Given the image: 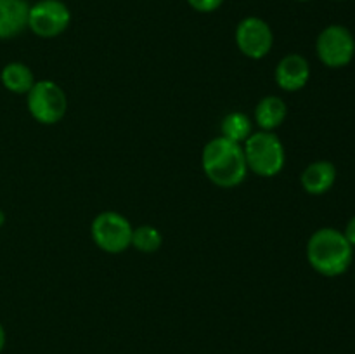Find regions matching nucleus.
Here are the masks:
<instances>
[{"label":"nucleus","instance_id":"obj_18","mask_svg":"<svg viewBox=\"0 0 355 354\" xmlns=\"http://www.w3.org/2000/svg\"><path fill=\"white\" fill-rule=\"evenodd\" d=\"M6 330H3V326H2V323H0V353H2L3 351V347H6Z\"/></svg>","mask_w":355,"mask_h":354},{"label":"nucleus","instance_id":"obj_13","mask_svg":"<svg viewBox=\"0 0 355 354\" xmlns=\"http://www.w3.org/2000/svg\"><path fill=\"white\" fill-rule=\"evenodd\" d=\"M0 80L2 85L12 94H28L37 82L30 66L19 61L7 62L0 73Z\"/></svg>","mask_w":355,"mask_h":354},{"label":"nucleus","instance_id":"obj_16","mask_svg":"<svg viewBox=\"0 0 355 354\" xmlns=\"http://www.w3.org/2000/svg\"><path fill=\"white\" fill-rule=\"evenodd\" d=\"M191 7H193L196 12H215L217 9H220L224 0H186Z\"/></svg>","mask_w":355,"mask_h":354},{"label":"nucleus","instance_id":"obj_6","mask_svg":"<svg viewBox=\"0 0 355 354\" xmlns=\"http://www.w3.org/2000/svg\"><path fill=\"white\" fill-rule=\"evenodd\" d=\"M319 61L333 69L345 68L355 56V38L352 31L343 24H329L315 40Z\"/></svg>","mask_w":355,"mask_h":354},{"label":"nucleus","instance_id":"obj_20","mask_svg":"<svg viewBox=\"0 0 355 354\" xmlns=\"http://www.w3.org/2000/svg\"><path fill=\"white\" fill-rule=\"evenodd\" d=\"M297 2H311V0H297Z\"/></svg>","mask_w":355,"mask_h":354},{"label":"nucleus","instance_id":"obj_14","mask_svg":"<svg viewBox=\"0 0 355 354\" xmlns=\"http://www.w3.org/2000/svg\"><path fill=\"white\" fill-rule=\"evenodd\" d=\"M253 134V121L243 111H231L220 121V135L232 142L243 144Z\"/></svg>","mask_w":355,"mask_h":354},{"label":"nucleus","instance_id":"obj_3","mask_svg":"<svg viewBox=\"0 0 355 354\" xmlns=\"http://www.w3.org/2000/svg\"><path fill=\"white\" fill-rule=\"evenodd\" d=\"M248 170L260 177H276L286 163V149L276 132L257 130L243 142Z\"/></svg>","mask_w":355,"mask_h":354},{"label":"nucleus","instance_id":"obj_5","mask_svg":"<svg viewBox=\"0 0 355 354\" xmlns=\"http://www.w3.org/2000/svg\"><path fill=\"white\" fill-rule=\"evenodd\" d=\"M132 233L134 226L130 224V221L123 214L114 210L101 212L90 224V236L97 248L113 255L130 248Z\"/></svg>","mask_w":355,"mask_h":354},{"label":"nucleus","instance_id":"obj_4","mask_svg":"<svg viewBox=\"0 0 355 354\" xmlns=\"http://www.w3.org/2000/svg\"><path fill=\"white\" fill-rule=\"evenodd\" d=\"M26 106L35 121L42 125H55L66 117L68 96L54 80H37L26 94Z\"/></svg>","mask_w":355,"mask_h":354},{"label":"nucleus","instance_id":"obj_7","mask_svg":"<svg viewBox=\"0 0 355 354\" xmlns=\"http://www.w3.org/2000/svg\"><path fill=\"white\" fill-rule=\"evenodd\" d=\"M71 23V10L62 0H38L30 6L28 28L40 38H55Z\"/></svg>","mask_w":355,"mask_h":354},{"label":"nucleus","instance_id":"obj_15","mask_svg":"<svg viewBox=\"0 0 355 354\" xmlns=\"http://www.w3.org/2000/svg\"><path fill=\"white\" fill-rule=\"evenodd\" d=\"M163 243V236L158 228L151 224H142L134 228L132 233V246L142 253L158 252Z\"/></svg>","mask_w":355,"mask_h":354},{"label":"nucleus","instance_id":"obj_21","mask_svg":"<svg viewBox=\"0 0 355 354\" xmlns=\"http://www.w3.org/2000/svg\"><path fill=\"white\" fill-rule=\"evenodd\" d=\"M336 2H345V0H336Z\"/></svg>","mask_w":355,"mask_h":354},{"label":"nucleus","instance_id":"obj_11","mask_svg":"<svg viewBox=\"0 0 355 354\" xmlns=\"http://www.w3.org/2000/svg\"><path fill=\"white\" fill-rule=\"evenodd\" d=\"M30 3L26 0H0V40L14 38L28 28Z\"/></svg>","mask_w":355,"mask_h":354},{"label":"nucleus","instance_id":"obj_9","mask_svg":"<svg viewBox=\"0 0 355 354\" xmlns=\"http://www.w3.org/2000/svg\"><path fill=\"white\" fill-rule=\"evenodd\" d=\"M274 80L277 87L284 92H297L302 90L311 80V65L302 54H288L277 62Z\"/></svg>","mask_w":355,"mask_h":354},{"label":"nucleus","instance_id":"obj_8","mask_svg":"<svg viewBox=\"0 0 355 354\" xmlns=\"http://www.w3.org/2000/svg\"><path fill=\"white\" fill-rule=\"evenodd\" d=\"M236 45L245 58L259 61L267 58L274 47V31L266 19L259 16L243 17L236 26Z\"/></svg>","mask_w":355,"mask_h":354},{"label":"nucleus","instance_id":"obj_12","mask_svg":"<svg viewBox=\"0 0 355 354\" xmlns=\"http://www.w3.org/2000/svg\"><path fill=\"white\" fill-rule=\"evenodd\" d=\"M288 117V104L283 97L279 96H266L257 103L255 124L259 125L260 130L274 132L284 124Z\"/></svg>","mask_w":355,"mask_h":354},{"label":"nucleus","instance_id":"obj_2","mask_svg":"<svg viewBox=\"0 0 355 354\" xmlns=\"http://www.w3.org/2000/svg\"><path fill=\"white\" fill-rule=\"evenodd\" d=\"M307 260L321 276H342L354 260V246L340 229L321 228L309 238Z\"/></svg>","mask_w":355,"mask_h":354},{"label":"nucleus","instance_id":"obj_10","mask_svg":"<svg viewBox=\"0 0 355 354\" xmlns=\"http://www.w3.org/2000/svg\"><path fill=\"white\" fill-rule=\"evenodd\" d=\"M336 183V167L328 160H318L309 163L300 174V184L305 193L312 196H321L328 193Z\"/></svg>","mask_w":355,"mask_h":354},{"label":"nucleus","instance_id":"obj_17","mask_svg":"<svg viewBox=\"0 0 355 354\" xmlns=\"http://www.w3.org/2000/svg\"><path fill=\"white\" fill-rule=\"evenodd\" d=\"M343 235H345V238L349 239L350 245L355 246V215H354L352 219H350L349 222H347L345 231H343Z\"/></svg>","mask_w":355,"mask_h":354},{"label":"nucleus","instance_id":"obj_1","mask_svg":"<svg viewBox=\"0 0 355 354\" xmlns=\"http://www.w3.org/2000/svg\"><path fill=\"white\" fill-rule=\"evenodd\" d=\"M201 169L210 183L222 189H231L245 183L248 176L243 144L217 135L201 151Z\"/></svg>","mask_w":355,"mask_h":354},{"label":"nucleus","instance_id":"obj_19","mask_svg":"<svg viewBox=\"0 0 355 354\" xmlns=\"http://www.w3.org/2000/svg\"><path fill=\"white\" fill-rule=\"evenodd\" d=\"M3 222H6V214H3V212L0 210V226H2Z\"/></svg>","mask_w":355,"mask_h":354}]
</instances>
